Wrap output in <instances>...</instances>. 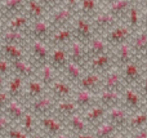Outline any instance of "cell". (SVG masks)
<instances>
[{"mask_svg":"<svg viewBox=\"0 0 147 138\" xmlns=\"http://www.w3.org/2000/svg\"><path fill=\"white\" fill-rule=\"evenodd\" d=\"M125 35H127V31L120 28V30H116L115 32H112V39H114L115 41H120L125 38Z\"/></svg>","mask_w":147,"mask_h":138,"instance_id":"60d3db41","label":"cell"},{"mask_svg":"<svg viewBox=\"0 0 147 138\" xmlns=\"http://www.w3.org/2000/svg\"><path fill=\"white\" fill-rule=\"evenodd\" d=\"M106 114H107V108L103 107L102 105H99V103H96L94 106L85 110L84 119L89 124V127H97L103 120H106Z\"/></svg>","mask_w":147,"mask_h":138,"instance_id":"277c9868","label":"cell"},{"mask_svg":"<svg viewBox=\"0 0 147 138\" xmlns=\"http://www.w3.org/2000/svg\"><path fill=\"white\" fill-rule=\"evenodd\" d=\"M22 85H23V80L21 75H17L14 76L8 84V94H9L10 98H18V96L22 92Z\"/></svg>","mask_w":147,"mask_h":138,"instance_id":"e0dca14e","label":"cell"},{"mask_svg":"<svg viewBox=\"0 0 147 138\" xmlns=\"http://www.w3.org/2000/svg\"><path fill=\"white\" fill-rule=\"evenodd\" d=\"M25 23H26V18L25 17H22V15H18V17H16L14 20L10 22V27H12V30H16V31H18L21 27H23L25 26Z\"/></svg>","mask_w":147,"mask_h":138,"instance_id":"e575fe53","label":"cell"},{"mask_svg":"<svg viewBox=\"0 0 147 138\" xmlns=\"http://www.w3.org/2000/svg\"><path fill=\"white\" fill-rule=\"evenodd\" d=\"M140 79H141V76H140L138 67L134 66V65H128L124 74H123V81H124V84H127L128 87H133V85L140 83Z\"/></svg>","mask_w":147,"mask_h":138,"instance_id":"9a60e30c","label":"cell"},{"mask_svg":"<svg viewBox=\"0 0 147 138\" xmlns=\"http://www.w3.org/2000/svg\"><path fill=\"white\" fill-rule=\"evenodd\" d=\"M102 81H103V80L99 77V75L88 74L81 77L80 81H79V85H80V89H85V90H89V92L94 93L102 88Z\"/></svg>","mask_w":147,"mask_h":138,"instance_id":"30bf717a","label":"cell"},{"mask_svg":"<svg viewBox=\"0 0 147 138\" xmlns=\"http://www.w3.org/2000/svg\"><path fill=\"white\" fill-rule=\"evenodd\" d=\"M67 127L75 134L84 133V132L89 131V124L85 121L84 116H80L79 114H74L70 118H67Z\"/></svg>","mask_w":147,"mask_h":138,"instance_id":"7c38bea8","label":"cell"},{"mask_svg":"<svg viewBox=\"0 0 147 138\" xmlns=\"http://www.w3.org/2000/svg\"><path fill=\"white\" fill-rule=\"evenodd\" d=\"M140 90H141V96L143 97V100H145V102H147V77L143 79V81L141 83L140 85Z\"/></svg>","mask_w":147,"mask_h":138,"instance_id":"7bdbcfd3","label":"cell"},{"mask_svg":"<svg viewBox=\"0 0 147 138\" xmlns=\"http://www.w3.org/2000/svg\"><path fill=\"white\" fill-rule=\"evenodd\" d=\"M110 22H111V17L107 14L101 15V17H98V20H97V23L101 26H106V25H109Z\"/></svg>","mask_w":147,"mask_h":138,"instance_id":"ee69618b","label":"cell"},{"mask_svg":"<svg viewBox=\"0 0 147 138\" xmlns=\"http://www.w3.org/2000/svg\"><path fill=\"white\" fill-rule=\"evenodd\" d=\"M105 50V45L102 41L99 40H96L93 41V44H92V52H93L96 56H99V54H102V52Z\"/></svg>","mask_w":147,"mask_h":138,"instance_id":"8d00e7d4","label":"cell"},{"mask_svg":"<svg viewBox=\"0 0 147 138\" xmlns=\"http://www.w3.org/2000/svg\"><path fill=\"white\" fill-rule=\"evenodd\" d=\"M123 76H120L117 72H111L109 74L105 80L102 81V89L106 90H117V92H123Z\"/></svg>","mask_w":147,"mask_h":138,"instance_id":"4fadbf2b","label":"cell"},{"mask_svg":"<svg viewBox=\"0 0 147 138\" xmlns=\"http://www.w3.org/2000/svg\"><path fill=\"white\" fill-rule=\"evenodd\" d=\"M56 138H71V136H70V134H67V133H63V132H62V133L57 134Z\"/></svg>","mask_w":147,"mask_h":138,"instance_id":"f907efd6","label":"cell"},{"mask_svg":"<svg viewBox=\"0 0 147 138\" xmlns=\"http://www.w3.org/2000/svg\"><path fill=\"white\" fill-rule=\"evenodd\" d=\"M145 127H147V111L143 108L141 111L130 114V118H129V121H128L127 131L125 132H129L130 133V132L142 129Z\"/></svg>","mask_w":147,"mask_h":138,"instance_id":"ba28073f","label":"cell"},{"mask_svg":"<svg viewBox=\"0 0 147 138\" xmlns=\"http://www.w3.org/2000/svg\"><path fill=\"white\" fill-rule=\"evenodd\" d=\"M120 59L123 62H128V59H129V52H128L127 46H123L121 50H120Z\"/></svg>","mask_w":147,"mask_h":138,"instance_id":"f6af8a7d","label":"cell"},{"mask_svg":"<svg viewBox=\"0 0 147 138\" xmlns=\"http://www.w3.org/2000/svg\"><path fill=\"white\" fill-rule=\"evenodd\" d=\"M145 110L147 111V102H146V107H145Z\"/></svg>","mask_w":147,"mask_h":138,"instance_id":"11a10c76","label":"cell"},{"mask_svg":"<svg viewBox=\"0 0 147 138\" xmlns=\"http://www.w3.org/2000/svg\"><path fill=\"white\" fill-rule=\"evenodd\" d=\"M123 102L121 105L129 111L130 114L137 112V111L143 110L145 106V100L141 96V93L138 92L136 88L133 87H127L125 89H123Z\"/></svg>","mask_w":147,"mask_h":138,"instance_id":"6da1fadb","label":"cell"},{"mask_svg":"<svg viewBox=\"0 0 147 138\" xmlns=\"http://www.w3.org/2000/svg\"><path fill=\"white\" fill-rule=\"evenodd\" d=\"M136 45H137V48L140 49V50H143V49L147 48V36L142 35L138 38L137 43H136Z\"/></svg>","mask_w":147,"mask_h":138,"instance_id":"b9f144b4","label":"cell"},{"mask_svg":"<svg viewBox=\"0 0 147 138\" xmlns=\"http://www.w3.org/2000/svg\"><path fill=\"white\" fill-rule=\"evenodd\" d=\"M54 110H56L57 115H61L62 118H70L74 114H78L79 107L75 103V101H71V100H69V98H66V100H62V101H59L58 103H56Z\"/></svg>","mask_w":147,"mask_h":138,"instance_id":"8fae6325","label":"cell"},{"mask_svg":"<svg viewBox=\"0 0 147 138\" xmlns=\"http://www.w3.org/2000/svg\"><path fill=\"white\" fill-rule=\"evenodd\" d=\"M107 65H109V58H107L106 56H103V54H99V56L93 61L92 66H93L94 70H103Z\"/></svg>","mask_w":147,"mask_h":138,"instance_id":"484cf974","label":"cell"},{"mask_svg":"<svg viewBox=\"0 0 147 138\" xmlns=\"http://www.w3.org/2000/svg\"><path fill=\"white\" fill-rule=\"evenodd\" d=\"M4 112L12 121H21L25 116L26 111L23 108V106L16 98H10L4 108Z\"/></svg>","mask_w":147,"mask_h":138,"instance_id":"52a82bcc","label":"cell"},{"mask_svg":"<svg viewBox=\"0 0 147 138\" xmlns=\"http://www.w3.org/2000/svg\"><path fill=\"white\" fill-rule=\"evenodd\" d=\"M47 32H48V26L45 25L44 22H36L35 26H34V34H35L36 36H44L47 35Z\"/></svg>","mask_w":147,"mask_h":138,"instance_id":"f546056e","label":"cell"},{"mask_svg":"<svg viewBox=\"0 0 147 138\" xmlns=\"http://www.w3.org/2000/svg\"><path fill=\"white\" fill-rule=\"evenodd\" d=\"M69 18H70V12L69 10H59L58 13L54 14L53 21H54V23H57V25H63Z\"/></svg>","mask_w":147,"mask_h":138,"instance_id":"83f0119b","label":"cell"},{"mask_svg":"<svg viewBox=\"0 0 147 138\" xmlns=\"http://www.w3.org/2000/svg\"><path fill=\"white\" fill-rule=\"evenodd\" d=\"M110 138H127V137H125L124 134L121 133V132H116V133H115V134H112V136L110 137Z\"/></svg>","mask_w":147,"mask_h":138,"instance_id":"681fc988","label":"cell"},{"mask_svg":"<svg viewBox=\"0 0 147 138\" xmlns=\"http://www.w3.org/2000/svg\"><path fill=\"white\" fill-rule=\"evenodd\" d=\"M8 70H9V65L5 61L0 59V75H5L8 72Z\"/></svg>","mask_w":147,"mask_h":138,"instance_id":"bcb514c9","label":"cell"},{"mask_svg":"<svg viewBox=\"0 0 147 138\" xmlns=\"http://www.w3.org/2000/svg\"><path fill=\"white\" fill-rule=\"evenodd\" d=\"M97 102L106 108H111L115 106L121 105L123 102V93L117 90H106L102 89L97 97Z\"/></svg>","mask_w":147,"mask_h":138,"instance_id":"5b68a950","label":"cell"},{"mask_svg":"<svg viewBox=\"0 0 147 138\" xmlns=\"http://www.w3.org/2000/svg\"><path fill=\"white\" fill-rule=\"evenodd\" d=\"M52 58H53V63L56 66H63L65 62H66V56L62 50H56L52 56Z\"/></svg>","mask_w":147,"mask_h":138,"instance_id":"f1b7e54d","label":"cell"},{"mask_svg":"<svg viewBox=\"0 0 147 138\" xmlns=\"http://www.w3.org/2000/svg\"><path fill=\"white\" fill-rule=\"evenodd\" d=\"M5 54H7L9 58L14 59V61L22 58V52H21V49L18 48L16 44H8L7 43V45H5Z\"/></svg>","mask_w":147,"mask_h":138,"instance_id":"44dd1931","label":"cell"},{"mask_svg":"<svg viewBox=\"0 0 147 138\" xmlns=\"http://www.w3.org/2000/svg\"><path fill=\"white\" fill-rule=\"evenodd\" d=\"M34 54H35V57L39 61H45L48 58V50H47L45 45L41 44L40 41H36L34 44Z\"/></svg>","mask_w":147,"mask_h":138,"instance_id":"7402d4cb","label":"cell"},{"mask_svg":"<svg viewBox=\"0 0 147 138\" xmlns=\"http://www.w3.org/2000/svg\"><path fill=\"white\" fill-rule=\"evenodd\" d=\"M3 85V75H0V87Z\"/></svg>","mask_w":147,"mask_h":138,"instance_id":"f5cc1de1","label":"cell"},{"mask_svg":"<svg viewBox=\"0 0 147 138\" xmlns=\"http://www.w3.org/2000/svg\"><path fill=\"white\" fill-rule=\"evenodd\" d=\"M40 123H41V127H43L44 131L48 134H52V136H57V134L63 132V124L57 118H54V116H51V115L43 116Z\"/></svg>","mask_w":147,"mask_h":138,"instance_id":"9c48e42d","label":"cell"},{"mask_svg":"<svg viewBox=\"0 0 147 138\" xmlns=\"http://www.w3.org/2000/svg\"><path fill=\"white\" fill-rule=\"evenodd\" d=\"M56 98L51 97V96H41V97L36 98L31 103V111L38 116H45L51 112L56 106Z\"/></svg>","mask_w":147,"mask_h":138,"instance_id":"3957f363","label":"cell"},{"mask_svg":"<svg viewBox=\"0 0 147 138\" xmlns=\"http://www.w3.org/2000/svg\"><path fill=\"white\" fill-rule=\"evenodd\" d=\"M47 1H48V3H54L56 0H47Z\"/></svg>","mask_w":147,"mask_h":138,"instance_id":"db71d44e","label":"cell"},{"mask_svg":"<svg viewBox=\"0 0 147 138\" xmlns=\"http://www.w3.org/2000/svg\"><path fill=\"white\" fill-rule=\"evenodd\" d=\"M53 69H52V66H49V65H45V66L41 69V81H43V84L45 85H49L51 83H53Z\"/></svg>","mask_w":147,"mask_h":138,"instance_id":"cb8c5ba5","label":"cell"},{"mask_svg":"<svg viewBox=\"0 0 147 138\" xmlns=\"http://www.w3.org/2000/svg\"><path fill=\"white\" fill-rule=\"evenodd\" d=\"M44 94V84L38 80H32L27 84V96L30 100H36Z\"/></svg>","mask_w":147,"mask_h":138,"instance_id":"ac0fdd59","label":"cell"},{"mask_svg":"<svg viewBox=\"0 0 147 138\" xmlns=\"http://www.w3.org/2000/svg\"><path fill=\"white\" fill-rule=\"evenodd\" d=\"M32 138H47V137H44V136H41V134H34Z\"/></svg>","mask_w":147,"mask_h":138,"instance_id":"816d5d0a","label":"cell"},{"mask_svg":"<svg viewBox=\"0 0 147 138\" xmlns=\"http://www.w3.org/2000/svg\"><path fill=\"white\" fill-rule=\"evenodd\" d=\"M129 118H130V112L123 105L107 108L106 120H109L110 123L114 124L120 132L127 131V125H128V121H129Z\"/></svg>","mask_w":147,"mask_h":138,"instance_id":"7a4b0ae2","label":"cell"},{"mask_svg":"<svg viewBox=\"0 0 147 138\" xmlns=\"http://www.w3.org/2000/svg\"><path fill=\"white\" fill-rule=\"evenodd\" d=\"M13 66H14V70L17 71V74L21 75L22 77L23 76H30V75L32 74V67H31L28 63L23 62L22 59H17V61H14Z\"/></svg>","mask_w":147,"mask_h":138,"instance_id":"d6986e66","label":"cell"},{"mask_svg":"<svg viewBox=\"0 0 147 138\" xmlns=\"http://www.w3.org/2000/svg\"><path fill=\"white\" fill-rule=\"evenodd\" d=\"M69 38H70V31H67V30H62V31H59L57 35H54V40H56L57 43H62V41L67 40Z\"/></svg>","mask_w":147,"mask_h":138,"instance_id":"74e56055","label":"cell"},{"mask_svg":"<svg viewBox=\"0 0 147 138\" xmlns=\"http://www.w3.org/2000/svg\"><path fill=\"white\" fill-rule=\"evenodd\" d=\"M10 97L9 94H8V92H0V110H3V108H5V106H7V103L9 102Z\"/></svg>","mask_w":147,"mask_h":138,"instance_id":"ab89813d","label":"cell"},{"mask_svg":"<svg viewBox=\"0 0 147 138\" xmlns=\"http://www.w3.org/2000/svg\"><path fill=\"white\" fill-rule=\"evenodd\" d=\"M71 57L75 62H80L83 58V50H81V46L79 44H74L71 48Z\"/></svg>","mask_w":147,"mask_h":138,"instance_id":"4dcf8cb0","label":"cell"},{"mask_svg":"<svg viewBox=\"0 0 147 138\" xmlns=\"http://www.w3.org/2000/svg\"><path fill=\"white\" fill-rule=\"evenodd\" d=\"M146 69H147V67H146Z\"/></svg>","mask_w":147,"mask_h":138,"instance_id":"9f6ffc18","label":"cell"},{"mask_svg":"<svg viewBox=\"0 0 147 138\" xmlns=\"http://www.w3.org/2000/svg\"><path fill=\"white\" fill-rule=\"evenodd\" d=\"M28 10H30V14L32 15V17H40L41 15V12H43V9H41L40 4H38V3L35 1H31L30 5H28Z\"/></svg>","mask_w":147,"mask_h":138,"instance_id":"836d02e7","label":"cell"},{"mask_svg":"<svg viewBox=\"0 0 147 138\" xmlns=\"http://www.w3.org/2000/svg\"><path fill=\"white\" fill-rule=\"evenodd\" d=\"M78 32H79V35L84 36V38H88L89 34H90V28H89L88 23L84 22V21H79L78 22Z\"/></svg>","mask_w":147,"mask_h":138,"instance_id":"1f68e13d","label":"cell"},{"mask_svg":"<svg viewBox=\"0 0 147 138\" xmlns=\"http://www.w3.org/2000/svg\"><path fill=\"white\" fill-rule=\"evenodd\" d=\"M21 5V0H7L4 8L7 12H14L16 9H18Z\"/></svg>","mask_w":147,"mask_h":138,"instance_id":"d590c367","label":"cell"},{"mask_svg":"<svg viewBox=\"0 0 147 138\" xmlns=\"http://www.w3.org/2000/svg\"><path fill=\"white\" fill-rule=\"evenodd\" d=\"M74 101L78 105L79 110H88L89 107L94 106L97 102V97L94 96L93 92H89L85 89H80L74 97Z\"/></svg>","mask_w":147,"mask_h":138,"instance_id":"8992f818","label":"cell"},{"mask_svg":"<svg viewBox=\"0 0 147 138\" xmlns=\"http://www.w3.org/2000/svg\"><path fill=\"white\" fill-rule=\"evenodd\" d=\"M5 136H7V138H28V134L23 129L16 128V127H10L5 132Z\"/></svg>","mask_w":147,"mask_h":138,"instance_id":"d4e9b609","label":"cell"},{"mask_svg":"<svg viewBox=\"0 0 147 138\" xmlns=\"http://www.w3.org/2000/svg\"><path fill=\"white\" fill-rule=\"evenodd\" d=\"M75 138H96V136L93 134V132H84V133H79V134H75Z\"/></svg>","mask_w":147,"mask_h":138,"instance_id":"7dc6e473","label":"cell"},{"mask_svg":"<svg viewBox=\"0 0 147 138\" xmlns=\"http://www.w3.org/2000/svg\"><path fill=\"white\" fill-rule=\"evenodd\" d=\"M5 40H7L8 44H17L22 40V35H21L20 31L12 30L10 32H7V35H5Z\"/></svg>","mask_w":147,"mask_h":138,"instance_id":"4316f807","label":"cell"},{"mask_svg":"<svg viewBox=\"0 0 147 138\" xmlns=\"http://www.w3.org/2000/svg\"><path fill=\"white\" fill-rule=\"evenodd\" d=\"M10 123H12V120L5 114L4 115H0V134L5 133L10 128Z\"/></svg>","mask_w":147,"mask_h":138,"instance_id":"d6a6232c","label":"cell"},{"mask_svg":"<svg viewBox=\"0 0 147 138\" xmlns=\"http://www.w3.org/2000/svg\"><path fill=\"white\" fill-rule=\"evenodd\" d=\"M83 7H84V9L85 10H92L94 5H93V1H92V0H85L84 4H83Z\"/></svg>","mask_w":147,"mask_h":138,"instance_id":"c3c4849f","label":"cell"},{"mask_svg":"<svg viewBox=\"0 0 147 138\" xmlns=\"http://www.w3.org/2000/svg\"><path fill=\"white\" fill-rule=\"evenodd\" d=\"M52 90H53V94L56 96L57 98H61V100L70 98V96H71V93H72L71 87L63 81L53 83V84H52Z\"/></svg>","mask_w":147,"mask_h":138,"instance_id":"2e32d148","label":"cell"},{"mask_svg":"<svg viewBox=\"0 0 147 138\" xmlns=\"http://www.w3.org/2000/svg\"><path fill=\"white\" fill-rule=\"evenodd\" d=\"M22 129L27 134L34 133V115L30 112H26L22 119Z\"/></svg>","mask_w":147,"mask_h":138,"instance_id":"603a6c76","label":"cell"},{"mask_svg":"<svg viewBox=\"0 0 147 138\" xmlns=\"http://www.w3.org/2000/svg\"><path fill=\"white\" fill-rule=\"evenodd\" d=\"M67 77H69L70 81H74V83H79L80 79L83 77L80 67L76 63H70L67 66Z\"/></svg>","mask_w":147,"mask_h":138,"instance_id":"ffe728a7","label":"cell"},{"mask_svg":"<svg viewBox=\"0 0 147 138\" xmlns=\"http://www.w3.org/2000/svg\"><path fill=\"white\" fill-rule=\"evenodd\" d=\"M116 132H120V131L114 124L110 123L109 120H103L101 124L94 127L93 134L96 136V138H110L112 134L116 133Z\"/></svg>","mask_w":147,"mask_h":138,"instance_id":"5bb4252c","label":"cell"},{"mask_svg":"<svg viewBox=\"0 0 147 138\" xmlns=\"http://www.w3.org/2000/svg\"><path fill=\"white\" fill-rule=\"evenodd\" d=\"M129 138H147V127H145L142 129H138V131L130 132Z\"/></svg>","mask_w":147,"mask_h":138,"instance_id":"f35d334b","label":"cell"}]
</instances>
